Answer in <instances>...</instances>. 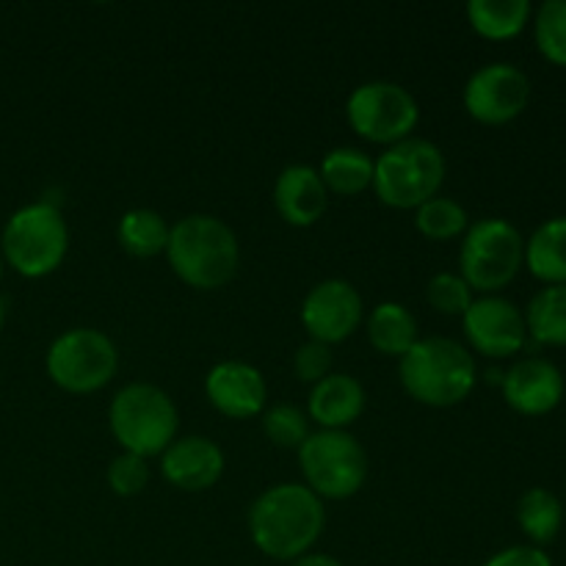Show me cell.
<instances>
[{
    "instance_id": "f1b7e54d",
    "label": "cell",
    "mask_w": 566,
    "mask_h": 566,
    "mask_svg": "<svg viewBox=\"0 0 566 566\" xmlns=\"http://www.w3.org/2000/svg\"><path fill=\"white\" fill-rule=\"evenodd\" d=\"M426 298L431 307L442 315H459L462 318L468 307L473 304V287L453 271H442L434 274L426 285Z\"/></svg>"
},
{
    "instance_id": "7a4b0ae2",
    "label": "cell",
    "mask_w": 566,
    "mask_h": 566,
    "mask_svg": "<svg viewBox=\"0 0 566 566\" xmlns=\"http://www.w3.org/2000/svg\"><path fill=\"white\" fill-rule=\"evenodd\" d=\"M164 254L177 280L193 291H219L230 285L241 265L238 235L227 221L210 213L182 216L171 227Z\"/></svg>"
},
{
    "instance_id": "44dd1931",
    "label": "cell",
    "mask_w": 566,
    "mask_h": 566,
    "mask_svg": "<svg viewBox=\"0 0 566 566\" xmlns=\"http://www.w3.org/2000/svg\"><path fill=\"white\" fill-rule=\"evenodd\" d=\"M318 175L326 191L357 197L374 186V158L357 147H335L324 155Z\"/></svg>"
},
{
    "instance_id": "5bb4252c",
    "label": "cell",
    "mask_w": 566,
    "mask_h": 566,
    "mask_svg": "<svg viewBox=\"0 0 566 566\" xmlns=\"http://www.w3.org/2000/svg\"><path fill=\"white\" fill-rule=\"evenodd\" d=\"M205 396L210 407L230 420H252L265 412L269 387L254 365L224 359L205 376Z\"/></svg>"
},
{
    "instance_id": "277c9868",
    "label": "cell",
    "mask_w": 566,
    "mask_h": 566,
    "mask_svg": "<svg viewBox=\"0 0 566 566\" xmlns=\"http://www.w3.org/2000/svg\"><path fill=\"white\" fill-rule=\"evenodd\" d=\"M108 426L122 451L153 459L177 440L180 415L169 392L149 381H133L111 401Z\"/></svg>"
},
{
    "instance_id": "d4e9b609",
    "label": "cell",
    "mask_w": 566,
    "mask_h": 566,
    "mask_svg": "<svg viewBox=\"0 0 566 566\" xmlns=\"http://www.w3.org/2000/svg\"><path fill=\"white\" fill-rule=\"evenodd\" d=\"M517 523L523 534L536 545H551L564 523V506L551 490L534 486L517 503Z\"/></svg>"
},
{
    "instance_id": "e0dca14e",
    "label": "cell",
    "mask_w": 566,
    "mask_h": 566,
    "mask_svg": "<svg viewBox=\"0 0 566 566\" xmlns=\"http://www.w3.org/2000/svg\"><path fill=\"white\" fill-rule=\"evenodd\" d=\"M274 208L291 227H313L329 208V191L318 169L293 164L280 171L274 182Z\"/></svg>"
},
{
    "instance_id": "f546056e",
    "label": "cell",
    "mask_w": 566,
    "mask_h": 566,
    "mask_svg": "<svg viewBox=\"0 0 566 566\" xmlns=\"http://www.w3.org/2000/svg\"><path fill=\"white\" fill-rule=\"evenodd\" d=\"M149 475H153L149 473V459L122 451L119 457L108 464L105 479H108V486L119 497H136L147 490Z\"/></svg>"
},
{
    "instance_id": "603a6c76",
    "label": "cell",
    "mask_w": 566,
    "mask_h": 566,
    "mask_svg": "<svg viewBox=\"0 0 566 566\" xmlns=\"http://www.w3.org/2000/svg\"><path fill=\"white\" fill-rule=\"evenodd\" d=\"M169 221L149 208L127 210L116 224V241L133 258H155L166 252L169 243Z\"/></svg>"
},
{
    "instance_id": "3957f363",
    "label": "cell",
    "mask_w": 566,
    "mask_h": 566,
    "mask_svg": "<svg viewBox=\"0 0 566 566\" xmlns=\"http://www.w3.org/2000/svg\"><path fill=\"white\" fill-rule=\"evenodd\" d=\"M403 390L418 403L448 409L462 403L479 381L475 357L451 337H420L398 363Z\"/></svg>"
},
{
    "instance_id": "836d02e7",
    "label": "cell",
    "mask_w": 566,
    "mask_h": 566,
    "mask_svg": "<svg viewBox=\"0 0 566 566\" xmlns=\"http://www.w3.org/2000/svg\"><path fill=\"white\" fill-rule=\"evenodd\" d=\"M3 324H6V298L0 296V332H3Z\"/></svg>"
},
{
    "instance_id": "9c48e42d",
    "label": "cell",
    "mask_w": 566,
    "mask_h": 566,
    "mask_svg": "<svg viewBox=\"0 0 566 566\" xmlns=\"http://www.w3.org/2000/svg\"><path fill=\"white\" fill-rule=\"evenodd\" d=\"M44 365L55 387L72 396H88L114 381L119 370V352L105 332L75 326L50 343Z\"/></svg>"
},
{
    "instance_id": "ac0fdd59",
    "label": "cell",
    "mask_w": 566,
    "mask_h": 566,
    "mask_svg": "<svg viewBox=\"0 0 566 566\" xmlns=\"http://www.w3.org/2000/svg\"><path fill=\"white\" fill-rule=\"evenodd\" d=\"M363 381L348 374H329L324 381L313 385L307 401V418L315 420L324 431H348L365 412Z\"/></svg>"
},
{
    "instance_id": "4dcf8cb0",
    "label": "cell",
    "mask_w": 566,
    "mask_h": 566,
    "mask_svg": "<svg viewBox=\"0 0 566 566\" xmlns=\"http://www.w3.org/2000/svg\"><path fill=\"white\" fill-rule=\"evenodd\" d=\"M293 370L304 385H318L332 374V346L318 340H307L293 354Z\"/></svg>"
},
{
    "instance_id": "9a60e30c",
    "label": "cell",
    "mask_w": 566,
    "mask_h": 566,
    "mask_svg": "<svg viewBox=\"0 0 566 566\" xmlns=\"http://www.w3.org/2000/svg\"><path fill=\"white\" fill-rule=\"evenodd\" d=\"M503 398L514 412L539 418L553 412L564 398V376L551 359L528 357L503 374Z\"/></svg>"
},
{
    "instance_id": "7402d4cb",
    "label": "cell",
    "mask_w": 566,
    "mask_h": 566,
    "mask_svg": "<svg viewBox=\"0 0 566 566\" xmlns=\"http://www.w3.org/2000/svg\"><path fill=\"white\" fill-rule=\"evenodd\" d=\"M468 20L479 36L506 42L528 25L531 3L528 0H470Z\"/></svg>"
},
{
    "instance_id": "d6986e66",
    "label": "cell",
    "mask_w": 566,
    "mask_h": 566,
    "mask_svg": "<svg viewBox=\"0 0 566 566\" xmlns=\"http://www.w3.org/2000/svg\"><path fill=\"white\" fill-rule=\"evenodd\" d=\"M368 340L385 357L401 359L420 340L418 318L401 302H381L368 315Z\"/></svg>"
},
{
    "instance_id": "4fadbf2b",
    "label": "cell",
    "mask_w": 566,
    "mask_h": 566,
    "mask_svg": "<svg viewBox=\"0 0 566 566\" xmlns=\"http://www.w3.org/2000/svg\"><path fill=\"white\" fill-rule=\"evenodd\" d=\"M464 335L470 346L479 354L492 359L514 357L528 343L523 310L503 296H481L473 298L468 313L462 315Z\"/></svg>"
},
{
    "instance_id": "cb8c5ba5",
    "label": "cell",
    "mask_w": 566,
    "mask_h": 566,
    "mask_svg": "<svg viewBox=\"0 0 566 566\" xmlns=\"http://www.w3.org/2000/svg\"><path fill=\"white\" fill-rule=\"evenodd\" d=\"M525 329L539 346H566V285H547L525 310Z\"/></svg>"
},
{
    "instance_id": "8fae6325",
    "label": "cell",
    "mask_w": 566,
    "mask_h": 566,
    "mask_svg": "<svg viewBox=\"0 0 566 566\" xmlns=\"http://www.w3.org/2000/svg\"><path fill=\"white\" fill-rule=\"evenodd\" d=\"M528 75L506 61L481 66L464 83V108L481 125H509L528 108Z\"/></svg>"
},
{
    "instance_id": "4316f807",
    "label": "cell",
    "mask_w": 566,
    "mask_h": 566,
    "mask_svg": "<svg viewBox=\"0 0 566 566\" xmlns=\"http://www.w3.org/2000/svg\"><path fill=\"white\" fill-rule=\"evenodd\" d=\"M263 431L276 448L298 451L313 431H310V418L296 403H274L263 412Z\"/></svg>"
},
{
    "instance_id": "5b68a950",
    "label": "cell",
    "mask_w": 566,
    "mask_h": 566,
    "mask_svg": "<svg viewBox=\"0 0 566 566\" xmlns=\"http://www.w3.org/2000/svg\"><path fill=\"white\" fill-rule=\"evenodd\" d=\"M446 155L429 138H407L374 160V191L387 208L418 210L446 182Z\"/></svg>"
},
{
    "instance_id": "484cf974",
    "label": "cell",
    "mask_w": 566,
    "mask_h": 566,
    "mask_svg": "<svg viewBox=\"0 0 566 566\" xmlns=\"http://www.w3.org/2000/svg\"><path fill=\"white\" fill-rule=\"evenodd\" d=\"M415 227L429 241H453V238L468 232L470 219L468 210L457 199L437 193L434 199H429V202H423L415 210Z\"/></svg>"
},
{
    "instance_id": "7c38bea8",
    "label": "cell",
    "mask_w": 566,
    "mask_h": 566,
    "mask_svg": "<svg viewBox=\"0 0 566 566\" xmlns=\"http://www.w3.org/2000/svg\"><path fill=\"white\" fill-rule=\"evenodd\" d=\"M365 318V304L357 287L348 280H324L302 302V324L310 340L335 343L348 340Z\"/></svg>"
},
{
    "instance_id": "83f0119b",
    "label": "cell",
    "mask_w": 566,
    "mask_h": 566,
    "mask_svg": "<svg viewBox=\"0 0 566 566\" xmlns=\"http://www.w3.org/2000/svg\"><path fill=\"white\" fill-rule=\"evenodd\" d=\"M536 48L551 64L566 66V0H547L539 6Z\"/></svg>"
},
{
    "instance_id": "e575fe53",
    "label": "cell",
    "mask_w": 566,
    "mask_h": 566,
    "mask_svg": "<svg viewBox=\"0 0 566 566\" xmlns=\"http://www.w3.org/2000/svg\"><path fill=\"white\" fill-rule=\"evenodd\" d=\"M3 271H6V260H3V254H0V280H3Z\"/></svg>"
},
{
    "instance_id": "ba28073f",
    "label": "cell",
    "mask_w": 566,
    "mask_h": 566,
    "mask_svg": "<svg viewBox=\"0 0 566 566\" xmlns=\"http://www.w3.org/2000/svg\"><path fill=\"white\" fill-rule=\"evenodd\" d=\"M525 263V241L506 219H481L468 227L459 249V276L481 296H495L514 282Z\"/></svg>"
},
{
    "instance_id": "8992f818",
    "label": "cell",
    "mask_w": 566,
    "mask_h": 566,
    "mask_svg": "<svg viewBox=\"0 0 566 566\" xmlns=\"http://www.w3.org/2000/svg\"><path fill=\"white\" fill-rule=\"evenodd\" d=\"M70 252V230L64 213L53 202H31L9 216L0 235V254L6 265L25 280L59 271Z\"/></svg>"
},
{
    "instance_id": "30bf717a",
    "label": "cell",
    "mask_w": 566,
    "mask_h": 566,
    "mask_svg": "<svg viewBox=\"0 0 566 566\" xmlns=\"http://www.w3.org/2000/svg\"><path fill=\"white\" fill-rule=\"evenodd\" d=\"M346 119L359 138L381 147L412 138L420 122V105L409 88L392 81H368L352 92Z\"/></svg>"
},
{
    "instance_id": "d6a6232c",
    "label": "cell",
    "mask_w": 566,
    "mask_h": 566,
    "mask_svg": "<svg viewBox=\"0 0 566 566\" xmlns=\"http://www.w3.org/2000/svg\"><path fill=\"white\" fill-rule=\"evenodd\" d=\"M291 566H343L335 556L329 553H304L302 558H296Z\"/></svg>"
},
{
    "instance_id": "1f68e13d",
    "label": "cell",
    "mask_w": 566,
    "mask_h": 566,
    "mask_svg": "<svg viewBox=\"0 0 566 566\" xmlns=\"http://www.w3.org/2000/svg\"><path fill=\"white\" fill-rule=\"evenodd\" d=\"M484 566H553V562L545 551H539V547L514 545L495 553Z\"/></svg>"
},
{
    "instance_id": "ffe728a7",
    "label": "cell",
    "mask_w": 566,
    "mask_h": 566,
    "mask_svg": "<svg viewBox=\"0 0 566 566\" xmlns=\"http://www.w3.org/2000/svg\"><path fill=\"white\" fill-rule=\"evenodd\" d=\"M525 265L547 285H566V216L545 221L525 241Z\"/></svg>"
},
{
    "instance_id": "2e32d148",
    "label": "cell",
    "mask_w": 566,
    "mask_h": 566,
    "mask_svg": "<svg viewBox=\"0 0 566 566\" xmlns=\"http://www.w3.org/2000/svg\"><path fill=\"white\" fill-rule=\"evenodd\" d=\"M160 473L182 492H205L224 475V451L210 437H180L160 453Z\"/></svg>"
},
{
    "instance_id": "6da1fadb",
    "label": "cell",
    "mask_w": 566,
    "mask_h": 566,
    "mask_svg": "<svg viewBox=\"0 0 566 566\" xmlns=\"http://www.w3.org/2000/svg\"><path fill=\"white\" fill-rule=\"evenodd\" d=\"M326 528L324 501L304 484H274L249 509V536L263 556L296 562L313 553Z\"/></svg>"
},
{
    "instance_id": "52a82bcc",
    "label": "cell",
    "mask_w": 566,
    "mask_h": 566,
    "mask_svg": "<svg viewBox=\"0 0 566 566\" xmlns=\"http://www.w3.org/2000/svg\"><path fill=\"white\" fill-rule=\"evenodd\" d=\"M304 486L321 501H346L365 486L370 473L368 451L352 431H313L298 448Z\"/></svg>"
}]
</instances>
